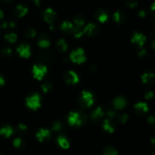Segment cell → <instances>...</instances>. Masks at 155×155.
<instances>
[{"mask_svg":"<svg viewBox=\"0 0 155 155\" xmlns=\"http://www.w3.org/2000/svg\"><path fill=\"white\" fill-rule=\"evenodd\" d=\"M86 116L78 112H71L68 115V123L71 126H80L86 120Z\"/></svg>","mask_w":155,"mask_h":155,"instance_id":"1","label":"cell"},{"mask_svg":"<svg viewBox=\"0 0 155 155\" xmlns=\"http://www.w3.org/2000/svg\"><path fill=\"white\" fill-rule=\"evenodd\" d=\"M79 103L82 106L90 107L94 103L93 95L89 91H84L82 92L81 96L79 98Z\"/></svg>","mask_w":155,"mask_h":155,"instance_id":"2","label":"cell"},{"mask_svg":"<svg viewBox=\"0 0 155 155\" xmlns=\"http://www.w3.org/2000/svg\"><path fill=\"white\" fill-rule=\"evenodd\" d=\"M71 59L74 63H83L86 61V56H85L84 50L82 48H78L74 50L71 53Z\"/></svg>","mask_w":155,"mask_h":155,"instance_id":"3","label":"cell"},{"mask_svg":"<svg viewBox=\"0 0 155 155\" xmlns=\"http://www.w3.org/2000/svg\"><path fill=\"white\" fill-rule=\"evenodd\" d=\"M40 96L38 94H34L27 97L26 100V103L29 108L32 109H37L41 106Z\"/></svg>","mask_w":155,"mask_h":155,"instance_id":"4","label":"cell"},{"mask_svg":"<svg viewBox=\"0 0 155 155\" xmlns=\"http://www.w3.org/2000/svg\"><path fill=\"white\" fill-rule=\"evenodd\" d=\"M47 67L44 65H35L33 67V77L37 80H42L44 76L47 74Z\"/></svg>","mask_w":155,"mask_h":155,"instance_id":"5","label":"cell"},{"mask_svg":"<svg viewBox=\"0 0 155 155\" xmlns=\"http://www.w3.org/2000/svg\"><path fill=\"white\" fill-rule=\"evenodd\" d=\"M42 17H43V19L45 20V22L50 24H52L56 21V18H57V15H56L53 9H50V8L44 11L43 14H42Z\"/></svg>","mask_w":155,"mask_h":155,"instance_id":"6","label":"cell"},{"mask_svg":"<svg viewBox=\"0 0 155 155\" xmlns=\"http://www.w3.org/2000/svg\"><path fill=\"white\" fill-rule=\"evenodd\" d=\"M17 52L19 53L20 56L24 59H27L31 55V50H30V46L27 44L23 43L21 44L17 48Z\"/></svg>","mask_w":155,"mask_h":155,"instance_id":"7","label":"cell"},{"mask_svg":"<svg viewBox=\"0 0 155 155\" xmlns=\"http://www.w3.org/2000/svg\"><path fill=\"white\" fill-rule=\"evenodd\" d=\"M145 40H146V38H145V36H144L142 33L136 32V33H135L134 34H133V37H132L131 39V41L133 44H135V45L137 46L142 47L143 46L144 43H145Z\"/></svg>","mask_w":155,"mask_h":155,"instance_id":"8","label":"cell"},{"mask_svg":"<svg viewBox=\"0 0 155 155\" xmlns=\"http://www.w3.org/2000/svg\"><path fill=\"white\" fill-rule=\"evenodd\" d=\"M64 80L70 84H76L79 82V77L74 71H69L65 74Z\"/></svg>","mask_w":155,"mask_h":155,"instance_id":"9","label":"cell"},{"mask_svg":"<svg viewBox=\"0 0 155 155\" xmlns=\"http://www.w3.org/2000/svg\"><path fill=\"white\" fill-rule=\"evenodd\" d=\"M97 31H98L97 26L93 23H89L83 29V34H86L87 36H92V35L96 34Z\"/></svg>","mask_w":155,"mask_h":155,"instance_id":"10","label":"cell"},{"mask_svg":"<svg viewBox=\"0 0 155 155\" xmlns=\"http://www.w3.org/2000/svg\"><path fill=\"white\" fill-rule=\"evenodd\" d=\"M135 111L139 115H144L148 111V106L147 103H143V102H139L136 103L134 106Z\"/></svg>","mask_w":155,"mask_h":155,"instance_id":"11","label":"cell"},{"mask_svg":"<svg viewBox=\"0 0 155 155\" xmlns=\"http://www.w3.org/2000/svg\"><path fill=\"white\" fill-rule=\"evenodd\" d=\"M36 138H38L39 141L43 142L48 140L50 138V132L48 129H41L39 130L36 133Z\"/></svg>","mask_w":155,"mask_h":155,"instance_id":"12","label":"cell"},{"mask_svg":"<svg viewBox=\"0 0 155 155\" xmlns=\"http://www.w3.org/2000/svg\"><path fill=\"white\" fill-rule=\"evenodd\" d=\"M27 12H28V9L27 6L24 5H18L15 8L14 13H15V16H17L18 18H22L27 13Z\"/></svg>","mask_w":155,"mask_h":155,"instance_id":"13","label":"cell"},{"mask_svg":"<svg viewBox=\"0 0 155 155\" xmlns=\"http://www.w3.org/2000/svg\"><path fill=\"white\" fill-rule=\"evenodd\" d=\"M127 100L124 97H118L114 100V106L115 109H122L127 106Z\"/></svg>","mask_w":155,"mask_h":155,"instance_id":"14","label":"cell"},{"mask_svg":"<svg viewBox=\"0 0 155 155\" xmlns=\"http://www.w3.org/2000/svg\"><path fill=\"white\" fill-rule=\"evenodd\" d=\"M95 17L98 19V21L101 23L106 22V21L108 18V15L107 12L103 9H99L95 12Z\"/></svg>","mask_w":155,"mask_h":155,"instance_id":"15","label":"cell"},{"mask_svg":"<svg viewBox=\"0 0 155 155\" xmlns=\"http://www.w3.org/2000/svg\"><path fill=\"white\" fill-rule=\"evenodd\" d=\"M104 115V111L101 107H97L95 110H93L91 113V119L94 121H97L101 119Z\"/></svg>","mask_w":155,"mask_h":155,"instance_id":"16","label":"cell"},{"mask_svg":"<svg viewBox=\"0 0 155 155\" xmlns=\"http://www.w3.org/2000/svg\"><path fill=\"white\" fill-rule=\"evenodd\" d=\"M113 19L114 20L115 22L118 23V24H122V23L124 22L126 19L125 14L122 11H117L114 14Z\"/></svg>","mask_w":155,"mask_h":155,"instance_id":"17","label":"cell"},{"mask_svg":"<svg viewBox=\"0 0 155 155\" xmlns=\"http://www.w3.org/2000/svg\"><path fill=\"white\" fill-rule=\"evenodd\" d=\"M74 28V26L70 21H64L61 25V29L62 31L67 33H73Z\"/></svg>","mask_w":155,"mask_h":155,"instance_id":"18","label":"cell"},{"mask_svg":"<svg viewBox=\"0 0 155 155\" xmlns=\"http://www.w3.org/2000/svg\"><path fill=\"white\" fill-rule=\"evenodd\" d=\"M56 47L60 53H64L68 49V44L64 40L60 39L58 40L57 43H56Z\"/></svg>","mask_w":155,"mask_h":155,"instance_id":"19","label":"cell"},{"mask_svg":"<svg viewBox=\"0 0 155 155\" xmlns=\"http://www.w3.org/2000/svg\"><path fill=\"white\" fill-rule=\"evenodd\" d=\"M50 44H51L50 40L45 36H40V38L38 40V45L41 48H48Z\"/></svg>","mask_w":155,"mask_h":155,"instance_id":"20","label":"cell"},{"mask_svg":"<svg viewBox=\"0 0 155 155\" xmlns=\"http://www.w3.org/2000/svg\"><path fill=\"white\" fill-rule=\"evenodd\" d=\"M13 134V129L11 126H5L0 129V135L5 138H9Z\"/></svg>","mask_w":155,"mask_h":155,"instance_id":"21","label":"cell"},{"mask_svg":"<svg viewBox=\"0 0 155 155\" xmlns=\"http://www.w3.org/2000/svg\"><path fill=\"white\" fill-rule=\"evenodd\" d=\"M103 128L106 132H109V133H113L114 132V128L113 124L109 119L104 120V122H103Z\"/></svg>","mask_w":155,"mask_h":155,"instance_id":"22","label":"cell"},{"mask_svg":"<svg viewBox=\"0 0 155 155\" xmlns=\"http://www.w3.org/2000/svg\"><path fill=\"white\" fill-rule=\"evenodd\" d=\"M154 78V74L152 72H145L142 76V81L144 84L151 83Z\"/></svg>","mask_w":155,"mask_h":155,"instance_id":"23","label":"cell"},{"mask_svg":"<svg viewBox=\"0 0 155 155\" xmlns=\"http://www.w3.org/2000/svg\"><path fill=\"white\" fill-rule=\"evenodd\" d=\"M58 142L59 145H60L62 148L67 149L70 146L69 141H68L64 136H59L58 138Z\"/></svg>","mask_w":155,"mask_h":155,"instance_id":"24","label":"cell"},{"mask_svg":"<svg viewBox=\"0 0 155 155\" xmlns=\"http://www.w3.org/2000/svg\"><path fill=\"white\" fill-rule=\"evenodd\" d=\"M74 22L75 24L76 27H83V26L84 25L85 20L82 16L77 15L74 18Z\"/></svg>","mask_w":155,"mask_h":155,"instance_id":"25","label":"cell"},{"mask_svg":"<svg viewBox=\"0 0 155 155\" xmlns=\"http://www.w3.org/2000/svg\"><path fill=\"white\" fill-rule=\"evenodd\" d=\"M5 39L8 43H15V41L17 40L18 36H17V35L15 34V33H8V34H6L5 36Z\"/></svg>","mask_w":155,"mask_h":155,"instance_id":"26","label":"cell"},{"mask_svg":"<svg viewBox=\"0 0 155 155\" xmlns=\"http://www.w3.org/2000/svg\"><path fill=\"white\" fill-rule=\"evenodd\" d=\"M104 155H117V151L113 147H107L104 149Z\"/></svg>","mask_w":155,"mask_h":155,"instance_id":"27","label":"cell"},{"mask_svg":"<svg viewBox=\"0 0 155 155\" xmlns=\"http://www.w3.org/2000/svg\"><path fill=\"white\" fill-rule=\"evenodd\" d=\"M51 128H52V130L54 131V132H60L63 129V126H62V124L60 122L55 121L53 122Z\"/></svg>","mask_w":155,"mask_h":155,"instance_id":"28","label":"cell"},{"mask_svg":"<svg viewBox=\"0 0 155 155\" xmlns=\"http://www.w3.org/2000/svg\"><path fill=\"white\" fill-rule=\"evenodd\" d=\"M36 30H35V29L33 28H28L25 31V35L27 37L33 38L36 36Z\"/></svg>","mask_w":155,"mask_h":155,"instance_id":"29","label":"cell"},{"mask_svg":"<svg viewBox=\"0 0 155 155\" xmlns=\"http://www.w3.org/2000/svg\"><path fill=\"white\" fill-rule=\"evenodd\" d=\"M42 90L44 93H48V91H50V90H51L52 88V85L51 83H45L42 85Z\"/></svg>","mask_w":155,"mask_h":155,"instance_id":"30","label":"cell"},{"mask_svg":"<svg viewBox=\"0 0 155 155\" xmlns=\"http://www.w3.org/2000/svg\"><path fill=\"white\" fill-rule=\"evenodd\" d=\"M128 115L127 113H122L118 115V121L120 123H125L128 120Z\"/></svg>","mask_w":155,"mask_h":155,"instance_id":"31","label":"cell"},{"mask_svg":"<svg viewBox=\"0 0 155 155\" xmlns=\"http://www.w3.org/2000/svg\"><path fill=\"white\" fill-rule=\"evenodd\" d=\"M23 144V141L21 138H17L14 140L13 144L15 147H20Z\"/></svg>","mask_w":155,"mask_h":155,"instance_id":"32","label":"cell"},{"mask_svg":"<svg viewBox=\"0 0 155 155\" xmlns=\"http://www.w3.org/2000/svg\"><path fill=\"white\" fill-rule=\"evenodd\" d=\"M138 2L136 1H134V0H130V1H128L127 2V6L130 9H134L137 6Z\"/></svg>","mask_w":155,"mask_h":155,"instance_id":"33","label":"cell"},{"mask_svg":"<svg viewBox=\"0 0 155 155\" xmlns=\"http://www.w3.org/2000/svg\"><path fill=\"white\" fill-rule=\"evenodd\" d=\"M2 53V55L4 56L8 57V56H10L12 55V50L10 48H8V47H6V48L3 49Z\"/></svg>","mask_w":155,"mask_h":155,"instance_id":"34","label":"cell"},{"mask_svg":"<svg viewBox=\"0 0 155 155\" xmlns=\"http://www.w3.org/2000/svg\"><path fill=\"white\" fill-rule=\"evenodd\" d=\"M107 114L110 118H113V117L116 116V112H115V111H114L113 109H108L107 112Z\"/></svg>","mask_w":155,"mask_h":155,"instance_id":"35","label":"cell"},{"mask_svg":"<svg viewBox=\"0 0 155 155\" xmlns=\"http://www.w3.org/2000/svg\"><path fill=\"white\" fill-rule=\"evenodd\" d=\"M153 97H154V93H153L152 91H148V92L145 94V98H146L147 100H150V99L152 98Z\"/></svg>","mask_w":155,"mask_h":155,"instance_id":"36","label":"cell"},{"mask_svg":"<svg viewBox=\"0 0 155 155\" xmlns=\"http://www.w3.org/2000/svg\"><path fill=\"white\" fill-rule=\"evenodd\" d=\"M18 129L20 132H24L27 130V126L24 124H19L18 126Z\"/></svg>","mask_w":155,"mask_h":155,"instance_id":"37","label":"cell"},{"mask_svg":"<svg viewBox=\"0 0 155 155\" xmlns=\"http://www.w3.org/2000/svg\"><path fill=\"white\" fill-rule=\"evenodd\" d=\"M148 122H149L151 125L155 126V117L154 116H152V115H151V116L148 117Z\"/></svg>","mask_w":155,"mask_h":155,"instance_id":"38","label":"cell"},{"mask_svg":"<svg viewBox=\"0 0 155 155\" xmlns=\"http://www.w3.org/2000/svg\"><path fill=\"white\" fill-rule=\"evenodd\" d=\"M146 53H147L146 50H141V51L139 53V56H141V57H142V56H145V55H146Z\"/></svg>","mask_w":155,"mask_h":155,"instance_id":"39","label":"cell"},{"mask_svg":"<svg viewBox=\"0 0 155 155\" xmlns=\"http://www.w3.org/2000/svg\"><path fill=\"white\" fill-rule=\"evenodd\" d=\"M139 15L141 18H143V17L145 16V12L144 10H141L139 12Z\"/></svg>","mask_w":155,"mask_h":155,"instance_id":"40","label":"cell"},{"mask_svg":"<svg viewBox=\"0 0 155 155\" xmlns=\"http://www.w3.org/2000/svg\"><path fill=\"white\" fill-rule=\"evenodd\" d=\"M151 12H152L153 15H154L155 16V2H154L152 5H151Z\"/></svg>","mask_w":155,"mask_h":155,"instance_id":"41","label":"cell"},{"mask_svg":"<svg viewBox=\"0 0 155 155\" xmlns=\"http://www.w3.org/2000/svg\"><path fill=\"white\" fill-rule=\"evenodd\" d=\"M4 83H5L4 79H3L2 78L1 76H0V86H1V85H3V84H4Z\"/></svg>","mask_w":155,"mask_h":155,"instance_id":"42","label":"cell"},{"mask_svg":"<svg viewBox=\"0 0 155 155\" xmlns=\"http://www.w3.org/2000/svg\"><path fill=\"white\" fill-rule=\"evenodd\" d=\"M33 1L34 2V3L36 5H39V3H40L41 0H33Z\"/></svg>","mask_w":155,"mask_h":155,"instance_id":"43","label":"cell"},{"mask_svg":"<svg viewBox=\"0 0 155 155\" xmlns=\"http://www.w3.org/2000/svg\"><path fill=\"white\" fill-rule=\"evenodd\" d=\"M151 46H152V48L155 50V37L154 38V40H153L152 41V43H151Z\"/></svg>","mask_w":155,"mask_h":155,"instance_id":"44","label":"cell"},{"mask_svg":"<svg viewBox=\"0 0 155 155\" xmlns=\"http://www.w3.org/2000/svg\"><path fill=\"white\" fill-rule=\"evenodd\" d=\"M3 16H4V13H3L2 11L0 10V20L2 19V18H3Z\"/></svg>","mask_w":155,"mask_h":155,"instance_id":"45","label":"cell"},{"mask_svg":"<svg viewBox=\"0 0 155 155\" xmlns=\"http://www.w3.org/2000/svg\"><path fill=\"white\" fill-rule=\"evenodd\" d=\"M12 1H13V0H3V2H4L5 3H6V4H9V3L12 2Z\"/></svg>","mask_w":155,"mask_h":155,"instance_id":"46","label":"cell"},{"mask_svg":"<svg viewBox=\"0 0 155 155\" xmlns=\"http://www.w3.org/2000/svg\"><path fill=\"white\" fill-rule=\"evenodd\" d=\"M151 143L155 145V136H154L152 138H151Z\"/></svg>","mask_w":155,"mask_h":155,"instance_id":"47","label":"cell"}]
</instances>
